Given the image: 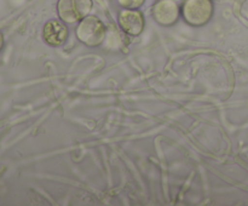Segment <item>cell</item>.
<instances>
[{
  "mask_svg": "<svg viewBox=\"0 0 248 206\" xmlns=\"http://www.w3.org/2000/svg\"><path fill=\"white\" fill-rule=\"evenodd\" d=\"M4 45H5L4 34H2L1 31H0V52H1V50H2V48H4Z\"/></svg>",
  "mask_w": 248,
  "mask_h": 206,
  "instance_id": "ba28073f",
  "label": "cell"
},
{
  "mask_svg": "<svg viewBox=\"0 0 248 206\" xmlns=\"http://www.w3.org/2000/svg\"><path fill=\"white\" fill-rule=\"evenodd\" d=\"M93 9L92 0H58L57 15L61 21L74 24L89 16Z\"/></svg>",
  "mask_w": 248,
  "mask_h": 206,
  "instance_id": "3957f363",
  "label": "cell"
},
{
  "mask_svg": "<svg viewBox=\"0 0 248 206\" xmlns=\"http://www.w3.org/2000/svg\"><path fill=\"white\" fill-rule=\"evenodd\" d=\"M215 6L212 0H184L181 7V14L186 23L200 27L210 22L212 18Z\"/></svg>",
  "mask_w": 248,
  "mask_h": 206,
  "instance_id": "6da1fadb",
  "label": "cell"
},
{
  "mask_svg": "<svg viewBox=\"0 0 248 206\" xmlns=\"http://www.w3.org/2000/svg\"><path fill=\"white\" fill-rule=\"evenodd\" d=\"M67 26L63 21L58 19H51L44 26L43 29V38L45 43L50 46H61L65 43L68 39Z\"/></svg>",
  "mask_w": 248,
  "mask_h": 206,
  "instance_id": "8992f818",
  "label": "cell"
},
{
  "mask_svg": "<svg viewBox=\"0 0 248 206\" xmlns=\"http://www.w3.org/2000/svg\"><path fill=\"white\" fill-rule=\"evenodd\" d=\"M116 1L124 9H140L144 5L145 0H116Z\"/></svg>",
  "mask_w": 248,
  "mask_h": 206,
  "instance_id": "52a82bcc",
  "label": "cell"
},
{
  "mask_svg": "<svg viewBox=\"0 0 248 206\" xmlns=\"http://www.w3.org/2000/svg\"><path fill=\"white\" fill-rule=\"evenodd\" d=\"M152 15L160 26L169 27L178 21L181 7L176 0H157L153 5Z\"/></svg>",
  "mask_w": 248,
  "mask_h": 206,
  "instance_id": "277c9868",
  "label": "cell"
},
{
  "mask_svg": "<svg viewBox=\"0 0 248 206\" xmlns=\"http://www.w3.org/2000/svg\"><path fill=\"white\" fill-rule=\"evenodd\" d=\"M119 24L126 34L137 36L144 31V15L138 9H124L119 12Z\"/></svg>",
  "mask_w": 248,
  "mask_h": 206,
  "instance_id": "5b68a950",
  "label": "cell"
},
{
  "mask_svg": "<svg viewBox=\"0 0 248 206\" xmlns=\"http://www.w3.org/2000/svg\"><path fill=\"white\" fill-rule=\"evenodd\" d=\"M75 33L81 43L93 48L103 43L107 36V28L98 17L89 15L79 22Z\"/></svg>",
  "mask_w": 248,
  "mask_h": 206,
  "instance_id": "7a4b0ae2",
  "label": "cell"
}]
</instances>
